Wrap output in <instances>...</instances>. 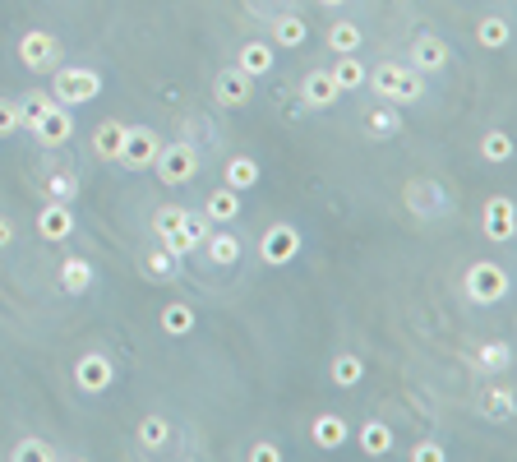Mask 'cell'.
<instances>
[{"label": "cell", "instance_id": "5", "mask_svg": "<svg viewBox=\"0 0 517 462\" xmlns=\"http://www.w3.org/2000/svg\"><path fill=\"white\" fill-rule=\"evenodd\" d=\"M153 171H157V181H162V185H190L194 176H199V148H194L190 139L162 144V153H157Z\"/></svg>", "mask_w": 517, "mask_h": 462}, {"label": "cell", "instance_id": "9", "mask_svg": "<svg viewBox=\"0 0 517 462\" xmlns=\"http://www.w3.org/2000/svg\"><path fill=\"white\" fill-rule=\"evenodd\" d=\"M157 153H162V134L148 130V125H130V130H125V144H121V158L116 162H125L130 171H144V167H153L157 162Z\"/></svg>", "mask_w": 517, "mask_h": 462}, {"label": "cell", "instance_id": "30", "mask_svg": "<svg viewBox=\"0 0 517 462\" xmlns=\"http://www.w3.org/2000/svg\"><path fill=\"white\" fill-rule=\"evenodd\" d=\"M171 435H176V426H171L167 416H144V421H139V449H144V453L167 449Z\"/></svg>", "mask_w": 517, "mask_h": 462}, {"label": "cell", "instance_id": "8", "mask_svg": "<svg viewBox=\"0 0 517 462\" xmlns=\"http://www.w3.org/2000/svg\"><path fill=\"white\" fill-rule=\"evenodd\" d=\"M116 384V365H111L107 352H84L74 361V389L97 398V393H107Z\"/></svg>", "mask_w": 517, "mask_h": 462}, {"label": "cell", "instance_id": "42", "mask_svg": "<svg viewBox=\"0 0 517 462\" xmlns=\"http://www.w3.org/2000/svg\"><path fill=\"white\" fill-rule=\"evenodd\" d=\"M411 462H444V444L425 439V444H416V449H411Z\"/></svg>", "mask_w": 517, "mask_h": 462}, {"label": "cell", "instance_id": "41", "mask_svg": "<svg viewBox=\"0 0 517 462\" xmlns=\"http://www.w3.org/2000/svg\"><path fill=\"white\" fill-rule=\"evenodd\" d=\"M250 462H282V449L277 444H268V439H259V444H250V453H245Z\"/></svg>", "mask_w": 517, "mask_h": 462}, {"label": "cell", "instance_id": "43", "mask_svg": "<svg viewBox=\"0 0 517 462\" xmlns=\"http://www.w3.org/2000/svg\"><path fill=\"white\" fill-rule=\"evenodd\" d=\"M10 245H14V222L0 213V250H10Z\"/></svg>", "mask_w": 517, "mask_h": 462}, {"label": "cell", "instance_id": "14", "mask_svg": "<svg viewBox=\"0 0 517 462\" xmlns=\"http://www.w3.org/2000/svg\"><path fill=\"white\" fill-rule=\"evenodd\" d=\"M28 134H33V139H37L42 148H61V144H70V134H74V111L56 102V107H51L47 116H42V121H37Z\"/></svg>", "mask_w": 517, "mask_h": 462}, {"label": "cell", "instance_id": "19", "mask_svg": "<svg viewBox=\"0 0 517 462\" xmlns=\"http://www.w3.org/2000/svg\"><path fill=\"white\" fill-rule=\"evenodd\" d=\"M204 218L217 222V227H227V222L241 218V195L231 190V185H217L213 195L204 199Z\"/></svg>", "mask_w": 517, "mask_h": 462}, {"label": "cell", "instance_id": "11", "mask_svg": "<svg viewBox=\"0 0 517 462\" xmlns=\"http://www.w3.org/2000/svg\"><path fill=\"white\" fill-rule=\"evenodd\" d=\"M481 227H485V241H494V245L513 241V236H517V208H513V199H508V195L485 199Z\"/></svg>", "mask_w": 517, "mask_h": 462}, {"label": "cell", "instance_id": "32", "mask_svg": "<svg viewBox=\"0 0 517 462\" xmlns=\"http://www.w3.org/2000/svg\"><path fill=\"white\" fill-rule=\"evenodd\" d=\"M476 365H481L485 375H499V370H508V365H513V342L490 338L481 352H476Z\"/></svg>", "mask_w": 517, "mask_h": 462}, {"label": "cell", "instance_id": "26", "mask_svg": "<svg viewBox=\"0 0 517 462\" xmlns=\"http://www.w3.org/2000/svg\"><path fill=\"white\" fill-rule=\"evenodd\" d=\"M476 42H481L485 51H504L508 42H513V24H508L504 14H485L481 24H476Z\"/></svg>", "mask_w": 517, "mask_h": 462}, {"label": "cell", "instance_id": "35", "mask_svg": "<svg viewBox=\"0 0 517 462\" xmlns=\"http://www.w3.org/2000/svg\"><path fill=\"white\" fill-rule=\"evenodd\" d=\"M481 158L494 162V167L513 162V134H508V130H485L481 134Z\"/></svg>", "mask_w": 517, "mask_h": 462}, {"label": "cell", "instance_id": "20", "mask_svg": "<svg viewBox=\"0 0 517 462\" xmlns=\"http://www.w3.org/2000/svg\"><path fill=\"white\" fill-rule=\"evenodd\" d=\"M397 130H402L397 102H374V107L365 111V134H370V139H393Z\"/></svg>", "mask_w": 517, "mask_h": 462}, {"label": "cell", "instance_id": "21", "mask_svg": "<svg viewBox=\"0 0 517 462\" xmlns=\"http://www.w3.org/2000/svg\"><path fill=\"white\" fill-rule=\"evenodd\" d=\"M93 282H97V268L88 264L84 255H70L61 264V287L70 296H84V292H93Z\"/></svg>", "mask_w": 517, "mask_h": 462}, {"label": "cell", "instance_id": "28", "mask_svg": "<svg viewBox=\"0 0 517 462\" xmlns=\"http://www.w3.org/2000/svg\"><path fill=\"white\" fill-rule=\"evenodd\" d=\"M204 250L217 268H231L241 259V236H231V231H208L204 236Z\"/></svg>", "mask_w": 517, "mask_h": 462}, {"label": "cell", "instance_id": "13", "mask_svg": "<svg viewBox=\"0 0 517 462\" xmlns=\"http://www.w3.org/2000/svg\"><path fill=\"white\" fill-rule=\"evenodd\" d=\"M37 236H42V241H51V245L70 241V236H74V208L61 204V199H47V204H42V213H37Z\"/></svg>", "mask_w": 517, "mask_h": 462}, {"label": "cell", "instance_id": "40", "mask_svg": "<svg viewBox=\"0 0 517 462\" xmlns=\"http://www.w3.org/2000/svg\"><path fill=\"white\" fill-rule=\"evenodd\" d=\"M19 134V98H0V139Z\"/></svg>", "mask_w": 517, "mask_h": 462}, {"label": "cell", "instance_id": "18", "mask_svg": "<svg viewBox=\"0 0 517 462\" xmlns=\"http://www.w3.org/2000/svg\"><path fill=\"white\" fill-rule=\"evenodd\" d=\"M268 28H273V33H268V42H273V47H305V37H310V28H305V19H301V14H287V10H282V14H273V24H268Z\"/></svg>", "mask_w": 517, "mask_h": 462}, {"label": "cell", "instance_id": "12", "mask_svg": "<svg viewBox=\"0 0 517 462\" xmlns=\"http://www.w3.org/2000/svg\"><path fill=\"white\" fill-rule=\"evenodd\" d=\"M250 98H254V79H250V74L236 70V65L217 70V79H213V102H217V107L236 111V107H245Z\"/></svg>", "mask_w": 517, "mask_h": 462}, {"label": "cell", "instance_id": "22", "mask_svg": "<svg viewBox=\"0 0 517 462\" xmlns=\"http://www.w3.org/2000/svg\"><path fill=\"white\" fill-rule=\"evenodd\" d=\"M310 439H314V444H319V449H342V444H347V439H351V430H347V421H342V416L324 412V416H314Z\"/></svg>", "mask_w": 517, "mask_h": 462}, {"label": "cell", "instance_id": "1", "mask_svg": "<svg viewBox=\"0 0 517 462\" xmlns=\"http://www.w3.org/2000/svg\"><path fill=\"white\" fill-rule=\"evenodd\" d=\"M365 84H370L374 98L402 102V107L425 98V74L411 70V65H402V61H379L370 74H365Z\"/></svg>", "mask_w": 517, "mask_h": 462}, {"label": "cell", "instance_id": "10", "mask_svg": "<svg viewBox=\"0 0 517 462\" xmlns=\"http://www.w3.org/2000/svg\"><path fill=\"white\" fill-rule=\"evenodd\" d=\"M407 65L411 70H421V74H439V70L453 65V47H448L439 33H421L407 51Z\"/></svg>", "mask_w": 517, "mask_h": 462}, {"label": "cell", "instance_id": "6", "mask_svg": "<svg viewBox=\"0 0 517 462\" xmlns=\"http://www.w3.org/2000/svg\"><path fill=\"white\" fill-rule=\"evenodd\" d=\"M19 65H28L33 74H51L61 65V37L47 33V28H28L19 37Z\"/></svg>", "mask_w": 517, "mask_h": 462}, {"label": "cell", "instance_id": "4", "mask_svg": "<svg viewBox=\"0 0 517 462\" xmlns=\"http://www.w3.org/2000/svg\"><path fill=\"white\" fill-rule=\"evenodd\" d=\"M462 287H467V301H476V305H499V301L508 296V287H513V278H508L504 264H494V259H476V264L467 268Z\"/></svg>", "mask_w": 517, "mask_h": 462}, {"label": "cell", "instance_id": "7", "mask_svg": "<svg viewBox=\"0 0 517 462\" xmlns=\"http://www.w3.org/2000/svg\"><path fill=\"white\" fill-rule=\"evenodd\" d=\"M296 255H301V231L291 227V222H273V227L259 236V259H264L268 268H287Z\"/></svg>", "mask_w": 517, "mask_h": 462}, {"label": "cell", "instance_id": "29", "mask_svg": "<svg viewBox=\"0 0 517 462\" xmlns=\"http://www.w3.org/2000/svg\"><path fill=\"white\" fill-rule=\"evenodd\" d=\"M356 444H361V453H370V458H384V453H393L397 439L384 421H365V426L356 430Z\"/></svg>", "mask_w": 517, "mask_h": 462}, {"label": "cell", "instance_id": "3", "mask_svg": "<svg viewBox=\"0 0 517 462\" xmlns=\"http://www.w3.org/2000/svg\"><path fill=\"white\" fill-rule=\"evenodd\" d=\"M402 208H407L411 218H421V222L448 218V213H453V195H448L434 176H411V181L402 185Z\"/></svg>", "mask_w": 517, "mask_h": 462}, {"label": "cell", "instance_id": "39", "mask_svg": "<svg viewBox=\"0 0 517 462\" xmlns=\"http://www.w3.org/2000/svg\"><path fill=\"white\" fill-rule=\"evenodd\" d=\"M51 462L56 458V449H51L47 439H19V444H14V462Z\"/></svg>", "mask_w": 517, "mask_h": 462}, {"label": "cell", "instance_id": "25", "mask_svg": "<svg viewBox=\"0 0 517 462\" xmlns=\"http://www.w3.org/2000/svg\"><path fill=\"white\" fill-rule=\"evenodd\" d=\"M328 379H333L337 389H356L365 379V361L356 352H337L333 361H328Z\"/></svg>", "mask_w": 517, "mask_h": 462}, {"label": "cell", "instance_id": "38", "mask_svg": "<svg viewBox=\"0 0 517 462\" xmlns=\"http://www.w3.org/2000/svg\"><path fill=\"white\" fill-rule=\"evenodd\" d=\"M74 195H79V176H74V171H56V176H47V199L74 204Z\"/></svg>", "mask_w": 517, "mask_h": 462}, {"label": "cell", "instance_id": "17", "mask_svg": "<svg viewBox=\"0 0 517 462\" xmlns=\"http://www.w3.org/2000/svg\"><path fill=\"white\" fill-rule=\"evenodd\" d=\"M476 407H481L485 421L504 426V421H513V416H517V393L508 389V384H490V389L481 393V402H476Z\"/></svg>", "mask_w": 517, "mask_h": 462}, {"label": "cell", "instance_id": "34", "mask_svg": "<svg viewBox=\"0 0 517 462\" xmlns=\"http://www.w3.org/2000/svg\"><path fill=\"white\" fill-rule=\"evenodd\" d=\"M185 222H190V208L162 204V208L153 213V236H157V241H167V236H181Z\"/></svg>", "mask_w": 517, "mask_h": 462}, {"label": "cell", "instance_id": "44", "mask_svg": "<svg viewBox=\"0 0 517 462\" xmlns=\"http://www.w3.org/2000/svg\"><path fill=\"white\" fill-rule=\"evenodd\" d=\"M324 10H342V5H351V0H319Z\"/></svg>", "mask_w": 517, "mask_h": 462}, {"label": "cell", "instance_id": "2", "mask_svg": "<svg viewBox=\"0 0 517 462\" xmlns=\"http://www.w3.org/2000/svg\"><path fill=\"white\" fill-rule=\"evenodd\" d=\"M56 79H51V98L61 102V107H88V102L102 98V88H107V79L93 70V65H56Z\"/></svg>", "mask_w": 517, "mask_h": 462}, {"label": "cell", "instance_id": "27", "mask_svg": "<svg viewBox=\"0 0 517 462\" xmlns=\"http://www.w3.org/2000/svg\"><path fill=\"white\" fill-rule=\"evenodd\" d=\"M222 176H227V185L236 190V195H245V190H254V185H259V162H254L250 153H236V158L222 167Z\"/></svg>", "mask_w": 517, "mask_h": 462}, {"label": "cell", "instance_id": "33", "mask_svg": "<svg viewBox=\"0 0 517 462\" xmlns=\"http://www.w3.org/2000/svg\"><path fill=\"white\" fill-rule=\"evenodd\" d=\"M51 107H56V98H51V93H42V88L24 93V98H19V130H33V125L42 121Z\"/></svg>", "mask_w": 517, "mask_h": 462}, {"label": "cell", "instance_id": "36", "mask_svg": "<svg viewBox=\"0 0 517 462\" xmlns=\"http://www.w3.org/2000/svg\"><path fill=\"white\" fill-rule=\"evenodd\" d=\"M190 329H194V310L185 301H171L167 310H162V333H171V338H185Z\"/></svg>", "mask_w": 517, "mask_h": 462}, {"label": "cell", "instance_id": "23", "mask_svg": "<svg viewBox=\"0 0 517 462\" xmlns=\"http://www.w3.org/2000/svg\"><path fill=\"white\" fill-rule=\"evenodd\" d=\"M361 47H365V28L361 24L337 19V24L328 28V51H333V56H356Z\"/></svg>", "mask_w": 517, "mask_h": 462}, {"label": "cell", "instance_id": "15", "mask_svg": "<svg viewBox=\"0 0 517 462\" xmlns=\"http://www.w3.org/2000/svg\"><path fill=\"white\" fill-rule=\"evenodd\" d=\"M337 98H342V88L333 84V74H328V70H310V74L301 79V102H305V111H328Z\"/></svg>", "mask_w": 517, "mask_h": 462}, {"label": "cell", "instance_id": "24", "mask_svg": "<svg viewBox=\"0 0 517 462\" xmlns=\"http://www.w3.org/2000/svg\"><path fill=\"white\" fill-rule=\"evenodd\" d=\"M125 130H130V125H121V121H102L93 130V153L102 162H116L121 158V144H125Z\"/></svg>", "mask_w": 517, "mask_h": 462}, {"label": "cell", "instance_id": "37", "mask_svg": "<svg viewBox=\"0 0 517 462\" xmlns=\"http://www.w3.org/2000/svg\"><path fill=\"white\" fill-rule=\"evenodd\" d=\"M176 268H181V259L171 255L167 245H162V250H148V255H144V273H148V278H157V282L176 278Z\"/></svg>", "mask_w": 517, "mask_h": 462}, {"label": "cell", "instance_id": "31", "mask_svg": "<svg viewBox=\"0 0 517 462\" xmlns=\"http://www.w3.org/2000/svg\"><path fill=\"white\" fill-rule=\"evenodd\" d=\"M328 74H333V84L342 88V93H356V88H365V61L361 56H337V65H328Z\"/></svg>", "mask_w": 517, "mask_h": 462}, {"label": "cell", "instance_id": "16", "mask_svg": "<svg viewBox=\"0 0 517 462\" xmlns=\"http://www.w3.org/2000/svg\"><path fill=\"white\" fill-rule=\"evenodd\" d=\"M273 61H277V47L268 37H250V42L236 51V70H245L250 79H264V74L273 70Z\"/></svg>", "mask_w": 517, "mask_h": 462}]
</instances>
